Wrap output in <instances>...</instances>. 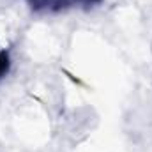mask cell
Returning <instances> with one entry per match:
<instances>
[{"mask_svg":"<svg viewBox=\"0 0 152 152\" xmlns=\"http://www.w3.org/2000/svg\"><path fill=\"white\" fill-rule=\"evenodd\" d=\"M101 0H32V5L36 9H44V11H60L66 7H75V5H96Z\"/></svg>","mask_w":152,"mask_h":152,"instance_id":"cell-1","label":"cell"},{"mask_svg":"<svg viewBox=\"0 0 152 152\" xmlns=\"http://www.w3.org/2000/svg\"><path fill=\"white\" fill-rule=\"evenodd\" d=\"M9 66H11V60H9V55H7V51L0 50V78H4V76L7 75V71H9Z\"/></svg>","mask_w":152,"mask_h":152,"instance_id":"cell-2","label":"cell"}]
</instances>
